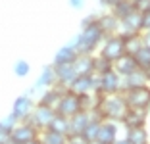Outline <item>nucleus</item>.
Returning <instances> with one entry per match:
<instances>
[{
	"label": "nucleus",
	"instance_id": "f257e3e1",
	"mask_svg": "<svg viewBox=\"0 0 150 144\" xmlns=\"http://www.w3.org/2000/svg\"><path fill=\"white\" fill-rule=\"evenodd\" d=\"M104 37L106 35H104L100 31V27L94 23V25H91V27L79 29V33H77L67 44H71L79 54H96L100 44H102V40H104Z\"/></svg>",
	"mask_w": 150,
	"mask_h": 144
},
{
	"label": "nucleus",
	"instance_id": "f03ea898",
	"mask_svg": "<svg viewBox=\"0 0 150 144\" xmlns=\"http://www.w3.org/2000/svg\"><path fill=\"white\" fill-rule=\"evenodd\" d=\"M127 109H129V106H127V102H125L123 92H117V94H102L96 114L100 115L104 121L121 123V119H123Z\"/></svg>",
	"mask_w": 150,
	"mask_h": 144
},
{
	"label": "nucleus",
	"instance_id": "7ed1b4c3",
	"mask_svg": "<svg viewBox=\"0 0 150 144\" xmlns=\"http://www.w3.org/2000/svg\"><path fill=\"white\" fill-rule=\"evenodd\" d=\"M102 58H106L108 61H112L114 64L115 60H119V58L125 54V44H123V37L119 35H110V37H104V40H102L100 48H98V52Z\"/></svg>",
	"mask_w": 150,
	"mask_h": 144
},
{
	"label": "nucleus",
	"instance_id": "20e7f679",
	"mask_svg": "<svg viewBox=\"0 0 150 144\" xmlns=\"http://www.w3.org/2000/svg\"><path fill=\"white\" fill-rule=\"evenodd\" d=\"M123 96L129 108H142V109L150 108V85L127 88V90H123Z\"/></svg>",
	"mask_w": 150,
	"mask_h": 144
},
{
	"label": "nucleus",
	"instance_id": "39448f33",
	"mask_svg": "<svg viewBox=\"0 0 150 144\" xmlns=\"http://www.w3.org/2000/svg\"><path fill=\"white\" fill-rule=\"evenodd\" d=\"M100 94H117L123 92V77L117 75L114 69L98 75V90Z\"/></svg>",
	"mask_w": 150,
	"mask_h": 144
},
{
	"label": "nucleus",
	"instance_id": "423d86ee",
	"mask_svg": "<svg viewBox=\"0 0 150 144\" xmlns=\"http://www.w3.org/2000/svg\"><path fill=\"white\" fill-rule=\"evenodd\" d=\"M35 104L37 100L33 98V96H29L27 92H23V94H19L16 100H13L12 104V115L18 121H27V119L31 117L33 109H35Z\"/></svg>",
	"mask_w": 150,
	"mask_h": 144
},
{
	"label": "nucleus",
	"instance_id": "0eeeda50",
	"mask_svg": "<svg viewBox=\"0 0 150 144\" xmlns=\"http://www.w3.org/2000/svg\"><path fill=\"white\" fill-rule=\"evenodd\" d=\"M71 92L75 94H88V92H96L98 90V75L93 73V75H77V77L71 81L69 87Z\"/></svg>",
	"mask_w": 150,
	"mask_h": 144
},
{
	"label": "nucleus",
	"instance_id": "6e6552de",
	"mask_svg": "<svg viewBox=\"0 0 150 144\" xmlns=\"http://www.w3.org/2000/svg\"><path fill=\"white\" fill-rule=\"evenodd\" d=\"M54 115H56V109H52V108H48V106H42V104L37 102L31 117L27 119V121L31 123V125H35L39 131H42V129H48V125H50V121H52Z\"/></svg>",
	"mask_w": 150,
	"mask_h": 144
},
{
	"label": "nucleus",
	"instance_id": "1a4fd4ad",
	"mask_svg": "<svg viewBox=\"0 0 150 144\" xmlns=\"http://www.w3.org/2000/svg\"><path fill=\"white\" fill-rule=\"evenodd\" d=\"M56 112L62 114V115H66V117H71V115L83 112V109H81V96L75 94V92H71L69 88H67V92H64L62 100H60V104H58Z\"/></svg>",
	"mask_w": 150,
	"mask_h": 144
},
{
	"label": "nucleus",
	"instance_id": "9d476101",
	"mask_svg": "<svg viewBox=\"0 0 150 144\" xmlns=\"http://www.w3.org/2000/svg\"><path fill=\"white\" fill-rule=\"evenodd\" d=\"M148 109H142V108H129L125 112L123 119H121V127L123 129H135V127H146L148 123Z\"/></svg>",
	"mask_w": 150,
	"mask_h": 144
},
{
	"label": "nucleus",
	"instance_id": "9b49d317",
	"mask_svg": "<svg viewBox=\"0 0 150 144\" xmlns=\"http://www.w3.org/2000/svg\"><path fill=\"white\" fill-rule=\"evenodd\" d=\"M39 129L35 125H31L29 121H19L18 125L12 129V140L13 142H19V144H27L35 140L39 136Z\"/></svg>",
	"mask_w": 150,
	"mask_h": 144
},
{
	"label": "nucleus",
	"instance_id": "f8f14e48",
	"mask_svg": "<svg viewBox=\"0 0 150 144\" xmlns=\"http://www.w3.org/2000/svg\"><path fill=\"white\" fill-rule=\"evenodd\" d=\"M135 33H142V13H139L137 10L119 19V35H135Z\"/></svg>",
	"mask_w": 150,
	"mask_h": 144
},
{
	"label": "nucleus",
	"instance_id": "ddd939ff",
	"mask_svg": "<svg viewBox=\"0 0 150 144\" xmlns=\"http://www.w3.org/2000/svg\"><path fill=\"white\" fill-rule=\"evenodd\" d=\"M119 129H121V123L115 121H102L100 129H98V136L96 140L102 144H114L119 138Z\"/></svg>",
	"mask_w": 150,
	"mask_h": 144
},
{
	"label": "nucleus",
	"instance_id": "4468645a",
	"mask_svg": "<svg viewBox=\"0 0 150 144\" xmlns=\"http://www.w3.org/2000/svg\"><path fill=\"white\" fill-rule=\"evenodd\" d=\"M96 25L100 27V31H102V33H104L106 37L117 35V33H119V19L115 18V16L110 12V10H104L102 13H98Z\"/></svg>",
	"mask_w": 150,
	"mask_h": 144
},
{
	"label": "nucleus",
	"instance_id": "2eb2a0df",
	"mask_svg": "<svg viewBox=\"0 0 150 144\" xmlns=\"http://www.w3.org/2000/svg\"><path fill=\"white\" fill-rule=\"evenodd\" d=\"M77 75H93L94 73V54H77L73 61Z\"/></svg>",
	"mask_w": 150,
	"mask_h": 144
},
{
	"label": "nucleus",
	"instance_id": "dca6fc26",
	"mask_svg": "<svg viewBox=\"0 0 150 144\" xmlns=\"http://www.w3.org/2000/svg\"><path fill=\"white\" fill-rule=\"evenodd\" d=\"M56 83H58V81H56V71H54V66L50 64V66H44L42 69H40L39 77H37V81H35V87L42 92L44 88L54 87Z\"/></svg>",
	"mask_w": 150,
	"mask_h": 144
},
{
	"label": "nucleus",
	"instance_id": "f3484780",
	"mask_svg": "<svg viewBox=\"0 0 150 144\" xmlns=\"http://www.w3.org/2000/svg\"><path fill=\"white\" fill-rule=\"evenodd\" d=\"M77 50H75L71 44H64V46H60L54 52V58H52V64L54 66H64V64H73L75 58H77Z\"/></svg>",
	"mask_w": 150,
	"mask_h": 144
},
{
	"label": "nucleus",
	"instance_id": "a211bd4d",
	"mask_svg": "<svg viewBox=\"0 0 150 144\" xmlns=\"http://www.w3.org/2000/svg\"><path fill=\"white\" fill-rule=\"evenodd\" d=\"M135 69H139V66H137V61H135V58H133L131 54H123L119 60L114 61V71L117 75H121V77H127V75L133 73Z\"/></svg>",
	"mask_w": 150,
	"mask_h": 144
},
{
	"label": "nucleus",
	"instance_id": "6ab92c4d",
	"mask_svg": "<svg viewBox=\"0 0 150 144\" xmlns=\"http://www.w3.org/2000/svg\"><path fill=\"white\" fill-rule=\"evenodd\" d=\"M52 66H54V64H52ZM54 71H56V81H58L60 85H64V87H69V85H71V81H73L75 77H77L73 64L54 66Z\"/></svg>",
	"mask_w": 150,
	"mask_h": 144
},
{
	"label": "nucleus",
	"instance_id": "aec40b11",
	"mask_svg": "<svg viewBox=\"0 0 150 144\" xmlns=\"http://www.w3.org/2000/svg\"><path fill=\"white\" fill-rule=\"evenodd\" d=\"M142 85H148V75L144 69H135L133 73H129L127 77H123V90L127 88H135V87H142Z\"/></svg>",
	"mask_w": 150,
	"mask_h": 144
},
{
	"label": "nucleus",
	"instance_id": "412c9836",
	"mask_svg": "<svg viewBox=\"0 0 150 144\" xmlns=\"http://www.w3.org/2000/svg\"><path fill=\"white\" fill-rule=\"evenodd\" d=\"M125 138L131 144H150V133L146 127H135L125 129Z\"/></svg>",
	"mask_w": 150,
	"mask_h": 144
},
{
	"label": "nucleus",
	"instance_id": "4be33fe9",
	"mask_svg": "<svg viewBox=\"0 0 150 144\" xmlns=\"http://www.w3.org/2000/svg\"><path fill=\"white\" fill-rule=\"evenodd\" d=\"M121 37H123V44H125V54L135 56V54L144 46V42H142V33H135V35H121Z\"/></svg>",
	"mask_w": 150,
	"mask_h": 144
},
{
	"label": "nucleus",
	"instance_id": "5701e85b",
	"mask_svg": "<svg viewBox=\"0 0 150 144\" xmlns=\"http://www.w3.org/2000/svg\"><path fill=\"white\" fill-rule=\"evenodd\" d=\"M91 121V114L88 112H79L69 117V133H83L85 127Z\"/></svg>",
	"mask_w": 150,
	"mask_h": 144
},
{
	"label": "nucleus",
	"instance_id": "b1692460",
	"mask_svg": "<svg viewBox=\"0 0 150 144\" xmlns=\"http://www.w3.org/2000/svg\"><path fill=\"white\" fill-rule=\"evenodd\" d=\"M39 140L40 144H67V135L50 131V129H42L39 133Z\"/></svg>",
	"mask_w": 150,
	"mask_h": 144
},
{
	"label": "nucleus",
	"instance_id": "393cba45",
	"mask_svg": "<svg viewBox=\"0 0 150 144\" xmlns=\"http://www.w3.org/2000/svg\"><path fill=\"white\" fill-rule=\"evenodd\" d=\"M48 129L50 131H56V133H62V135H69V117H66V115L56 112V115L52 117Z\"/></svg>",
	"mask_w": 150,
	"mask_h": 144
},
{
	"label": "nucleus",
	"instance_id": "a878e982",
	"mask_svg": "<svg viewBox=\"0 0 150 144\" xmlns=\"http://www.w3.org/2000/svg\"><path fill=\"white\" fill-rule=\"evenodd\" d=\"M133 10H135V6H133L131 0H119L117 4H114V6L110 8V12L114 13L117 19H123L125 16H129V13L133 12Z\"/></svg>",
	"mask_w": 150,
	"mask_h": 144
},
{
	"label": "nucleus",
	"instance_id": "bb28decb",
	"mask_svg": "<svg viewBox=\"0 0 150 144\" xmlns=\"http://www.w3.org/2000/svg\"><path fill=\"white\" fill-rule=\"evenodd\" d=\"M135 61H137V66L144 71H150V48L148 46H142L137 54H135Z\"/></svg>",
	"mask_w": 150,
	"mask_h": 144
},
{
	"label": "nucleus",
	"instance_id": "cd10ccee",
	"mask_svg": "<svg viewBox=\"0 0 150 144\" xmlns=\"http://www.w3.org/2000/svg\"><path fill=\"white\" fill-rule=\"evenodd\" d=\"M29 73H31V64H29L27 60L19 58V60L13 61V75H16L18 79H25Z\"/></svg>",
	"mask_w": 150,
	"mask_h": 144
},
{
	"label": "nucleus",
	"instance_id": "c85d7f7f",
	"mask_svg": "<svg viewBox=\"0 0 150 144\" xmlns=\"http://www.w3.org/2000/svg\"><path fill=\"white\" fill-rule=\"evenodd\" d=\"M110 69H114V64L108 61L106 58H102L100 54H94V73L102 75V73H106V71H110Z\"/></svg>",
	"mask_w": 150,
	"mask_h": 144
},
{
	"label": "nucleus",
	"instance_id": "c756f323",
	"mask_svg": "<svg viewBox=\"0 0 150 144\" xmlns=\"http://www.w3.org/2000/svg\"><path fill=\"white\" fill-rule=\"evenodd\" d=\"M18 123H19V121L12 115V112H10V114H6L4 117L0 119V127H2V129H8V131H12V129L18 125Z\"/></svg>",
	"mask_w": 150,
	"mask_h": 144
},
{
	"label": "nucleus",
	"instance_id": "7c9ffc66",
	"mask_svg": "<svg viewBox=\"0 0 150 144\" xmlns=\"http://www.w3.org/2000/svg\"><path fill=\"white\" fill-rule=\"evenodd\" d=\"M67 144H88V140L83 136V133H69L67 135Z\"/></svg>",
	"mask_w": 150,
	"mask_h": 144
},
{
	"label": "nucleus",
	"instance_id": "2f4dec72",
	"mask_svg": "<svg viewBox=\"0 0 150 144\" xmlns=\"http://www.w3.org/2000/svg\"><path fill=\"white\" fill-rule=\"evenodd\" d=\"M96 19H98V13L96 12H93V13H87L83 19H81V29H85V27H91V25H94L96 23Z\"/></svg>",
	"mask_w": 150,
	"mask_h": 144
},
{
	"label": "nucleus",
	"instance_id": "473e14b6",
	"mask_svg": "<svg viewBox=\"0 0 150 144\" xmlns=\"http://www.w3.org/2000/svg\"><path fill=\"white\" fill-rule=\"evenodd\" d=\"M135 10H137L139 13H146V12H150V0H137L135 2Z\"/></svg>",
	"mask_w": 150,
	"mask_h": 144
},
{
	"label": "nucleus",
	"instance_id": "72a5a7b5",
	"mask_svg": "<svg viewBox=\"0 0 150 144\" xmlns=\"http://www.w3.org/2000/svg\"><path fill=\"white\" fill-rule=\"evenodd\" d=\"M10 142H12V131L0 127V144H10Z\"/></svg>",
	"mask_w": 150,
	"mask_h": 144
},
{
	"label": "nucleus",
	"instance_id": "f704fd0d",
	"mask_svg": "<svg viewBox=\"0 0 150 144\" xmlns=\"http://www.w3.org/2000/svg\"><path fill=\"white\" fill-rule=\"evenodd\" d=\"M67 4L71 10H83L87 6V0H67Z\"/></svg>",
	"mask_w": 150,
	"mask_h": 144
},
{
	"label": "nucleus",
	"instance_id": "c9c22d12",
	"mask_svg": "<svg viewBox=\"0 0 150 144\" xmlns=\"http://www.w3.org/2000/svg\"><path fill=\"white\" fill-rule=\"evenodd\" d=\"M142 31H150V12L142 13Z\"/></svg>",
	"mask_w": 150,
	"mask_h": 144
},
{
	"label": "nucleus",
	"instance_id": "e433bc0d",
	"mask_svg": "<svg viewBox=\"0 0 150 144\" xmlns=\"http://www.w3.org/2000/svg\"><path fill=\"white\" fill-rule=\"evenodd\" d=\"M142 42H144V46L150 48V31H142Z\"/></svg>",
	"mask_w": 150,
	"mask_h": 144
},
{
	"label": "nucleus",
	"instance_id": "4c0bfd02",
	"mask_svg": "<svg viewBox=\"0 0 150 144\" xmlns=\"http://www.w3.org/2000/svg\"><path fill=\"white\" fill-rule=\"evenodd\" d=\"M114 144H131V142H129V140L127 138H125V136H119V138L117 140H115V142Z\"/></svg>",
	"mask_w": 150,
	"mask_h": 144
},
{
	"label": "nucleus",
	"instance_id": "58836bf2",
	"mask_svg": "<svg viewBox=\"0 0 150 144\" xmlns=\"http://www.w3.org/2000/svg\"><path fill=\"white\" fill-rule=\"evenodd\" d=\"M27 144H40V140H39V136H37L35 140H31V142H27Z\"/></svg>",
	"mask_w": 150,
	"mask_h": 144
},
{
	"label": "nucleus",
	"instance_id": "ea45409f",
	"mask_svg": "<svg viewBox=\"0 0 150 144\" xmlns=\"http://www.w3.org/2000/svg\"><path fill=\"white\" fill-rule=\"evenodd\" d=\"M88 144H102V142H98V140H93V142H88Z\"/></svg>",
	"mask_w": 150,
	"mask_h": 144
},
{
	"label": "nucleus",
	"instance_id": "a19ab883",
	"mask_svg": "<svg viewBox=\"0 0 150 144\" xmlns=\"http://www.w3.org/2000/svg\"><path fill=\"white\" fill-rule=\"evenodd\" d=\"M146 75H148V85H150V71H146Z\"/></svg>",
	"mask_w": 150,
	"mask_h": 144
},
{
	"label": "nucleus",
	"instance_id": "79ce46f5",
	"mask_svg": "<svg viewBox=\"0 0 150 144\" xmlns=\"http://www.w3.org/2000/svg\"><path fill=\"white\" fill-rule=\"evenodd\" d=\"M10 144H19V142H13V140H12V142H10Z\"/></svg>",
	"mask_w": 150,
	"mask_h": 144
},
{
	"label": "nucleus",
	"instance_id": "37998d69",
	"mask_svg": "<svg viewBox=\"0 0 150 144\" xmlns=\"http://www.w3.org/2000/svg\"><path fill=\"white\" fill-rule=\"evenodd\" d=\"M131 2H133V4H135V2H137V0H131Z\"/></svg>",
	"mask_w": 150,
	"mask_h": 144
},
{
	"label": "nucleus",
	"instance_id": "c03bdc74",
	"mask_svg": "<svg viewBox=\"0 0 150 144\" xmlns=\"http://www.w3.org/2000/svg\"><path fill=\"white\" fill-rule=\"evenodd\" d=\"M148 114H150V108H148Z\"/></svg>",
	"mask_w": 150,
	"mask_h": 144
}]
</instances>
